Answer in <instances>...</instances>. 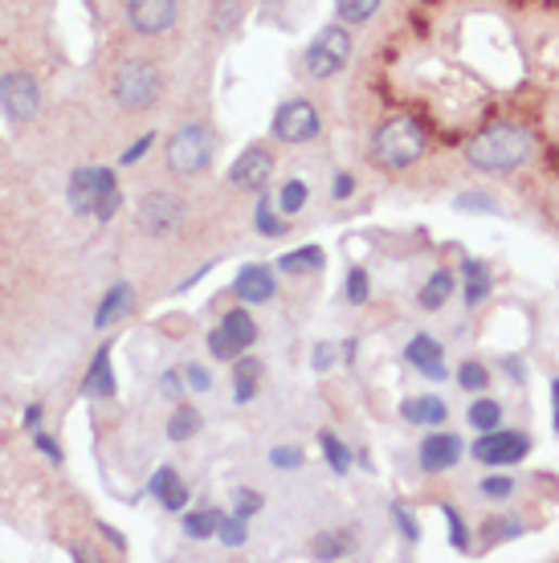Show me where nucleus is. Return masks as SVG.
<instances>
[{
  "instance_id": "obj_31",
  "label": "nucleus",
  "mask_w": 559,
  "mask_h": 563,
  "mask_svg": "<svg viewBox=\"0 0 559 563\" xmlns=\"http://www.w3.org/2000/svg\"><path fill=\"white\" fill-rule=\"evenodd\" d=\"M319 445H322V453H327V465H331L335 474H347V470H352V453H347V445H343L335 433H319Z\"/></svg>"
},
{
  "instance_id": "obj_52",
  "label": "nucleus",
  "mask_w": 559,
  "mask_h": 563,
  "mask_svg": "<svg viewBox=\"0 0 559 563\" xmlns=\"http://www.w3.org/2000/svg\"><path fill=\"white\" fill-rule=\"evenodd\" d=\"M551 425H556L559 433V375L551 380Z\"/></svg>"
},
{
  "instance_id": "obj_39",
  "label": "nucleus",
  "mask_w": 559,
  "mask_h": 563,
  "mask_svg": "<svg viewBox=\"0 0 559 563\" xmlns=\"http://www.w3.org/2000/svg\"><path fill=\"white\" fill-rule=\"evenodd\" d=\"M270 465L274 470H298L303 465V449L298 445H278L270 453Z\"/></svg>"
},
{
  "instance_id": "obj_7",
  "label": "nucleus",
  "mask_w": 559,
  "mask_h": 563,
  "mask_svg": "<svg viewBox=\"0 0 559 563\" xmlns=\"http://www.w3.org/2000/svg\"><path fill=\"white\" fill-rule=\"evenodd\" d=\"M180 221H185V205H180V196H171L164 188L148 192L136 208V225L148 238H164V233H171Z\"/></svg>"
},
{
  "instance_id": "obj_47",
  "label": "nucleus",
  "mask_w": 559,
  "mask_h": 563,
  "mask_svg": "<svg viewBox=\"0 0 559 563\" xmlns=\"http://www.w3.org/2000/svg\"><path fill=\"white\" fill-rule=\"evenodd\" d=\"M34 442H37V449H41V453H46V458L53 461V465H58V461H62V445L53 442V437H46V433H41V428H34Z\"/></svg>"
},
{
  "instance_id": "obj_55",
  "label": "nucleus",
  "mask_w": 559,
  "mask_h": 563,
  "mask_svg": "<svg viewBox=\"0 0 559 563\" xmlns=\"http://www.w3.org/2000/svg\"><path fill=\"white\" fill-rule=\"evenodd\" d=\"M507 372L514 375V380H523V368H519V359H507Z\"/></svg>"
},
{
  "instance_id": "obj_8",
  "label": "nucleus",
  "mask_w": 559,
  "mask_h": 563,
  "mask_svg": "<svg viewBox=\"0 0 559 563\" xmlns=\"http://www.w3.org/2000/svg\"><path fill=\"white\" fill-rule=\"evenodd\" d=\"M0 106H4V115L13 123H29L41 111V90H37L29 74L13 69V74L0 78Z\"/></svg>"
},
{
  "instance_id": "obj_14",
  "label": "nucleus",
  "mask_w": 559,
  "mask_h": 563,
  "mask_svg": "<svg viewBox=\"0 0 559 563\" xmlns=\"http://www.w3.org/2000/svg\"><path fill=\"white\" fill-rule=\"evenodd\" d=\"M274 273L266 266H241L238 270V282H233V294H238L241 303H270L274 298Z\"/></svg>"
},
{
  "instance_id": "obj_24",
  "label": "nucleus",
  "mask_w": 559,
  "mask_h": 563,
  "mask_svg": "<svg viewBox=\"0 0 559 563\" xmlns=\"http://www.w3.org/2000/svg\"><path fill=\"white\" fill-rule=\"evenodd\" d=\"M449 294H454V273L437 270L429 282H424V291L417 294V303H421V310H441L449 303Z\"/></svg>"
},
{
  "instance_id": "obj_26",
  "label": "nucleus",
  "mask_w": 559,
  "mask_h": 563,
  "mask_svg": "<svg viewBox=\"0 0 559 563\" xmlns=\"http://www.w3.org/2000/svg\"><path fill=\"white\" fill-rule=\"evenodd\" d=\"M217 527H220V511H213V507H201V511L185 514V535L188 539H213Z\"/></svg>"
},
{
  "instance_id": "obj_34",
  "label": "nucleus",
  "mask_w": 559,
  "mask_h": 563,
  "mask_svg": "<svg viewBox=\"0 0 559 563\" xmlns=\"http://www.w3.org/2000/svg\"><path fill=\"white\" fill-rule=\"evenodd\" d=\"M254 221H257V233H266V238H278V233H287V225H282V217L274 213V205H270V201H266V196L257 201Z\"/></svg>"
},
{
  "instance_id": "obj_27",
  "label": "nucleus",
  "mask_w": 559,
  "mask_h": 563,
  "mask_svg": "<svg viewBox=\"0 0 559 563\" xmlns=\"http://www.w3.org/2000/svg\"><path fill=\"white\" fill-rule=\"evenodd\" d=\"M287 273H315L322 270V249L319 245H303V249H290V254H282V261H278Z\"/></svg>"
},
{
  "instance_id": "obj_21",
  "label": "nucleus",
  "mask_w": 559,
  "mask_h": 563,
  "mask_svg": "<svg viewBox=\"0 0 559 563\" xmlns=\"http://www.w3.org/2000/svg\"><path fill=\"white\" fill-rule=\"evenodd\" d=\"M461 278H466V286H461V291H466V303H470V307H478V303H482V298L491 294V286H494L491 270H486L478 257L461 261Z\"/></svg>"
},
{
  "instance_id": "obj_4",
  "label": "nucleus",
  "mask_w": 559,
  "mask_h": 563,
  "mask_svg": "<svg viewBox=\"0 0 559 563\" xmlns=\"http://www.w3.org/2000/svg\"><path fill=\"white\" fill-rule=\"evenodd\" d=\"M352 62V34L343 29V25H327L315 34V41L306 46L303 53V69L310 78H331V74H340L343 66Z\"/></svg>"
},
{
  "instance_id": "obj_44",
  "label": "nucleus",
  "mask_w": 559,
  "mask_h": 563,
  "mask_svg": "<svg viewBox=\"0 0 559 563\" xmlns=\"http://www.w3.org/2000/svg\"><path fill=\"white\" fill-rule=\"evenodd\" d=\"M262 507H266V498H262V495H254V490H238V507H233L238 514H245V519H250V514H257Z\"/></svg>"
},
{
  "instance_id": "obj_42",
  "label": "nucleus",
  "mask_w": 559,
  "mask_h": 563,
  "mask_svg": "<svg viewBox=\"0 0 559 563\" xmlns=\"http://www.w3.org/2000/svg\"><path fill=\"white\" fill-rule=\"evenodd\" d=\"M514 535H523V523H519V519H503V523H491V527H486V539H491V543H498V539H514Z\"/></svg>"
},
{
  "instance_id": "obj_20",
  "label": "nucleus",
  "mask_w": 559,
  "mask_h": 563,
  "mask_svg": "<svg viewBox=\"0 0 559 563\" xmlns=\"http://www.w3.org/2000/svg\"><path fill=\"white\" fill-rule=\"evenodd\" d=\"M82 388L90 396H115V372H111V347L94 351L90 359V372H86Z\"/></svg>"
},
{
  "instance_id": "obj_45",
  "label": "nucleus",
  "mask_w": 559,
  "mask_h": 563,
  "mask_svg": "<svg viewBox=\"0 0 559 563\" xmlns=\"http://www.w3.org/2000/svg\"><path fill=\"white\" fill-rule=\"evenodd\" d=\"M160 393L171 396V400H180V393H185V372H164L160 375Z\"/></svg>"
},
{
  "instance_id": "obj_35",
  "label": "nucleus",
  "mask_w": 559,
  "mask_h": 563,
  "mask_svg": "<svg viewBox=\"0 0 559 563\" xmlns=\"http://www.w3.org/2000/svg\"><path fill=\"white\" fill-rule=\"evenodd\" d=\"M458 384H461V388H470V393H482V388L491 384V372H486V363H478V359L461 363V368H458Z\"/></svg>"
},
{
  "instance_id": "obj_6",
  "label": "nucleus",
  "mask_w": 559,
  "mask_h": 563,
  "mask_svg": "<svg viewBox=\"0 0 559 563\" xmlns=\"http://www.w3.org/2000/svg\"><path fill=\"white\" fill-rule=\"evenodd\" d=\"M319 131H322V123L310 99H290V103H282L278 115H274V139H278V143H310Z\"/></svg>"
},
{
  "instance_id": "obj_40",
  "label": "nucleus",
  "mask_w": 559,
  "mask_h": 563,
  "mask_svg": "<svg viewBox=\"0 0 559 563\" xmlns=\"http://www.w3.org/2000/svg\"><path fill=\"white\" fill-rule=\"evenodd\" d=\"M208 356L213 359H233L238 356V343L229 340V335H225V331H208Z\"/></svg>"
},
{
  "instance_id": "obj_23",
  "label": "nucleus",
  "mask_w": 559,
  "mask_h": 563,
  "mask_svg": "<svg viewBox=\"0 0 559 563\" xmlns=\"http://www.w3.org/2000/svg\"><path fill=\"white\" fill-rule=\"evenodd\" d=\"M123 205V192H119V180H115V171L111 168H99V208H94V217L99 221H111Z\"/></svg>"
},
{
  "instance_id": "obj_15",
  "label": "nucleus",
  "mask_w": 559,
  "mask_h": 563,
  "mask_svg": "<svg viewBox=\"0 0 559 563\" xmlns=\"http://www.w3.org/2000/svg\"><path fill=\"white\" fill-rule=\"evenodd\" d=\"M69 208L78 213V217H94V208H99V168H78L69 176Z\"/></svg>"
},
{
  "instance_id": "obj_28",
  "label": "nucleus",
  "mask_w": 559,
  "mask_h": 563,
  "mask_svg": "<svg viewBox=\"0 0 559 563\" xmlns=\"http://www.w3.org/2000/svg\"><path fill=\"white\" fill-rule=\"evenodd\" d=\"M380 4H384V0H335L343 25H364V21H372L376 13H380Z\"/></svg>"
},
{
  "instance_id": "obj_5",
  "label": "nucleus",
  "mask_w": 559,
  "mask_h": 563,
  "mask_svg": "<svg viewBox=\"0 0 559 563\" xmlns=\"http://www.w3.org/2000/svg\"><path fill=\"white\" fill-rule=\"evenodd\" d=\"M208 159H213V139L201 123H185L168 139V168L176 176H196V171L208 168Z\"/></svg>"
},
{
  "instance_id": "obj_18",
  "label": "nucleus",
  "mask_w": 559,
  "mask_h": 563,
  "mask_svg": "<svg viewBox=\"0 0 559 563\" xmlns=\"http://www.w3.org/2000/svg\"><path fill=\"white\" fill-rule=\"evenodd\" d=\"M262 359L254 356H241L238 363H233V396H238V405H250L257 396V388H262Z\"/></svg>"
},
{
  "instance_id": "obj_32",
  "label": "nucleus",
  "mask_w": 559,
  "mask_h": 563,
  "mask_svg": "<svg viewBox=\"0 0 559 563\" xmlns=\"http://www.w3.org/2000/svg\"><path fill=\"white\" fill-rule=\"evenodd\" d=\"M196 428H201V417H196L192 409H176V412H171V421H168V437H171V442H188Z\"/></svg>"
},
{
  "instance_id": "obj_51",
  "label": "nucleus",
  "mask_w": 559,
  "mask_h": 563,
  "mask_svg": "<svg viewBox=\"0 0 559 563\" xmlns=\"http://www.w3.org/2000/svg\"><path fill=\"white\" fill-rule=\"evenodd\" d=\"M352 192H356V180H352L347 171H340V176H335V196H340V201H347Z\"/></svg>"
},
{
  "instance_id": "obj_17",
  "label": "nucleus",
  "mask_w": 559,
  "mask_h": 563,
  "mask_svg": "<svg viewBox=\"0 0 559 563\" xmlns=\"http://www.w3.org/2000/svg\"><path fill=\"white\" fill-rule=\"evenodd\" d=\"M401 417H405L408 425H441L449 409H445V400L441 396H408L405 405H401Z\"/></svg>"
},
{
  "instance_id": "obj_16",
  "label": "nucleus",
  "mask_w": 559,
  "mask_h": 563,
  "mask_svg": "<svg viewBox=\"0 0 559 563\" xmlns=\"http://www.w3.org/2000/svg\"><path fill=\"white\" fill-rule=\"evenodd\" d=\"M131 307H136V291L127 286V282H115L111 291H106V298L99 303V310H94V327H111L115 319H123V315H131Z\"/></svg>"
},
{
  "instance_id": "obj_56",
  "label": "nucleus",
  "mask_w": 559,
  "mask_h": 563,
  "mask_svg": "<svg viewBox=\"0 0 559 563\" xmlns=\"http://www.w3.org/2000/svg\"><path fill=\"white\" fill-rule=\"evenodd\" d=\"M266 4H282V0H266Z\"/></svg>"
},
{
  "instance_id": "obj_10",
  "label": "nucleus",
  "mask_w": 559,
  "mask_h": 563,
  "mask_svg": "<svg viewBox=\"0 0 559 563\" xmlns=\"http://www.w3.org/2000/svg\"><path fill=\"white\" fill-rule=\"evenodd\" d=\"M180 4L176 0H127V25L139 37H160L176 25Z\"/></svg>"
},
{
  "instance_id": "obj_36",
  "label": "nucleus",
  "mask_w": 559,
  "mask_h": 563,
  "mask_svg": "<svg viewBox=\"0 0 559 563\" xmlns=\"http://www.w3.org/2000/svg\"><path fill=\"white\" fill-rule=\"evenodd\" d=\"M441 514H445V527H449V547L454 551H470V530L461 523V514L454 507H441Z\"/></svg>"
},
{
  "instance_id": "obj_25",
  "label": "nucleus",
  "mask_w": 559,
  "mask_h": 563,
  "mask_svg": "<svg viewBox=\"0 0 559 563\" xmlns=\"http://www.w3.org/2000/svg\"><path fill=\"white\" fill-rule=\"evenodd\" d=\"M466 421H470L478 433H491V428H498V421H503V405H498L494 396H482V400H474V405H470Z\"/></svg>"
},
{
  "instance_id": "obj_30",
  "label": "nucleus",
  "mask_w": 559,
  "mask_h": 563,
  "mask_svg": "<svg viewBox=\"0 0 559 563\" xmlns=\"http://www.w3.org/2000/svg\"><path fill=\"white\" fill-rule=\"evenodd\" d=\"M352 551V535H319L315 543H310V555L315 560H343Z\"/></svg>"
},
{
  "instance_id": "obj_2",
  "label": "nucleus",
  "mask_w": 559,
  "mask_h": 563,
  "mask_svg": "<svg viewBox=\"0 0 559 563\" xmlns=\"http://www.w3.org/2000/svg\"><path fill=\"white\" fill-rule=\"evenodd\" d=\"M424 148H429V131L412 115H392V119H384L376 127L372 136V159L389 171L412 168L424 155Z\"/></svg>"
},
{
  "instance_id": "obj_29",
  "label": "nucleus",
  "mask_w": 559,
  "mask_h": 563,
  "mask_svg": "<svg viewBox=\"0 0 559 563\" xmlns=\"http://www.w3.org/2000/svg\"><path fill=\"white\" fill-rule=\"evenodd\" d=\"M306 196H310V188H306L303 180H287V184H282V192H278V213H282V217L303 213Z\"/></svg>"
},
{
  "instance_id": "obj_50",
  "label": "nucleus",
  "mask_w": 559,
  "mask_h": 563,
  "mask_svg": "<svg viewBox=\"0 0 559 563\" xmlns=\"http://www.w3.org/2000/svg\"><path fill=\"white\" fill-rule=\"evenodd\" d=\"M458 208H482V213H494L491 196H458Z\"/></svg>"
},
{
  "instance_id": "obj_54",
  "label": "nucleus",
  "mask_w": 559,
  "mask_h": 563,
  "mask_svg": "<svg viewBox=\"0 0 559 563\" xmlns=\"http://www.w3.org/2000/svg\"><path fill=\"white\" fill-rule=\"evenodd\" d=\"M69 555H74V560H94V555H90V547H69Z\"/></svg>"
},
{
  "instance_id": "obj_43",
  "label": "nucleus",
  "mask_w": 559,
  "mask_h": 563,
  "mask_svg": "<svg viewBox=\"0 0 559 563\" xmlns=\"http://www.w3.org/2000/svg\"><path fill=\"white\" fill-rule=\"evenodd\" d=\"M185 380H188V388H192V393H208V384H213V375L204 372L201 363H188Z\"/></svg>"
},
{
  "instance_id": "obj_46",
  "label": "nucleus",
  "mask_w": 559,
  "mask_h": 563,
  "mask_svg": "<svg viewBox=\"0 0 559 563\" xmlns=\"http://www.w3.org/2000/svg\"><path fill=\"white\" fill-rule=\"evenodd\" d=\"M392 519L401 523V530H405L408 543H417V539H421V530H417V523H412V514H408L405 507H392Z\"/></svg>"
},
{
  "instance_id": "obj_9",
  "label": "nucleus",
  "mask_w": 559,
  "mask_h": 563,
  "mask_svg": "<svg viewBox=\"0 0 559 563\" xmlns=\"http://www.w3.org/2000/svg\"><path fill=\"white\" fill-rule=\"evenodd\" d=\"M526 453H531V442H526V433H514V428H491L474 445V458L482 465H514Z\"/></svg>"
},
{
  "instance_id": "obj_19",
  "label": "nucleus",
  "mask_w": 559,
  "mask_h": 563,
  "mask_svg": "<svg viewBox=\"0 0 559 563\" xmlns=\"http://www.w3.org/2000/svg\"><path fill=\"white\" fill-rule=\"evenodd\" d=\"M152 495L160 498V507H164V511H185L188 507V486L180 482L176 470H160V474H155Z\"/></svg>"
},
{
  "instance_id": "obj_3",
  "label": "nucleus",
  "mask_w": 559,
  "mask_h": 563,
  "mask_svg": "<svg viewBox=\"0 0 559 563\" xmlns=\"http://www.w3.org/2000/svg\"><path fill=\"white\" fill-rule=\"evenodd\" d=\"M160 90H164V78H160L155 62H148V57H127V62H119L115 78H111V94H115V103L127 106V111H148V106H155Z\"/></svg>"
},
{
  "instance_id": "obj_1",
  "label": "nucleus",
  "mask_w": 559,
  "mask_h": 563,
  "mask_svg": "<svg viewBox=\"0 0 559 563\" xmlns=\"http://www.w3.org/2000/svg\"><path fill=\"white\" fill-rule=\"evenodd\" d=\"M531 152H535V139H531V131H523L519 123H491V127H482V131L466 143L470 168L494 171V176L523 168L526 159H531Z\"/></svg>"
},
{
  "instance_id": "obj_11",
  "label": "nucleus",
  "mask_w": 559,
  "mask_h": 563,
  "mask_svg": "<svg viewBox=\"0 0 559 563\" xmlns=\"http://www.w3.org/2000/svg\"><path fill=\"white\" fill-rule=\"evenodd\" d=\"M274 171V155L266 148H245L241 159L229 168V184L233 188H245V192H257V188H266Z\"/></svg>"
},
{
  "instance_id": "obj_48",
  "label": "nucleus",
  "mask_w": 559,
  "mask_h": 563,
  "mask_svg": "<svg viewBox=\"0 0 559 563\" xmlns=\"http://www.w3.org/2000/svg\"><path fill=\"white\" fill-rule=\"evenodd\" d=\"M331 363H335V347H331V343H319V347H315V359H310V368H315V372H327Z\"/></svg>"
},
{
  "instance_id": "obj_49",
  "label": "nucleus",
  "mask_w": 559,
  "mask_h": 563,
  "mask_svg": "<svg viewBox=\"0 0 559 563\" xmlns=\"http://www.w3.org/2000/svg\"><path fill=\"white\" fill-rule=\"evenodd\" d=\"M148 148H152V136L136 139V143H131V148H127V152H123V164H127V168H131V164H139V159H143V155H148Z\"/></svg>"
},
{
  "instance_id": "obj_13",
  "label": "nucleus",
  "mask_w": 559,
  "mask_h": 563,
  "mask_svg": "<svg viewBox=\"0 0 559 563\" xmlns=\"http://www.w3.org/2000/svg\"><path fill=\"white\" fill-rule=\"evenodd\" d=\"M405 359L421 375H429V380H445V347H441L433 335H417V340H408Z\"/></svg>"
},
{
  "instance_id": "obj_38",
  "label": "nucleus",
  "mask_w": 559,
  "mask_h": 563,
  "mask_svg": "<svg viewBox=\"0 0 559 563\" xmlns=\"http://www.w3.org/2000/svg\"><path fill=\"white\" fill-rule=\"evenodd\" d=\"M368 294H372V282H368V273L356 266V270L347 273V303L359 307V303H368Z\"/></svg>"
},
{
  "instance_id": "obj_41",
  "label": "nucleus",
  "mask_w": 559,
  "mask_h": 563,
  "mask_svg": "<svg viewBox=\"0 0 559 563\" xmlns=\"http://www.w3.org/2000/svg\"><path fill=\"white\" fill-rule=\"evenodd\" d=\"M482 495L486 498H510L514 495V478H507V474H491V478L482 482Z\"/></svg>"
},
{
  "instance_id": "obj_33",
  "label": "nucleus",
  "mask_w": 559,
  "mask_h": 563,
  "mask_svg": "<svg viewBox=\"0 0 559 563\" xmlns=\"http://www.w3.org/2000/svg\"><path fill=\"white\" fill-rule=\"evenodd\" d=\"M217 535H220V543H225V547H241V543H245V535H250V530H245V514L233 511V514H229V519L220 514Z\"/></svg>"
},
{
  "instance_id": "obj_12",
  "label": "nucleus",
  "mask_w": 559,
  "mask_h": 563,
  "mask_svg": "<svg viewBox=\"0 0 559 563\" xmlns=\"http://www.w3.org/2000/svg\"><path fill=\"white\" fill-rule=\"evenodd\" d=\"M461 453H466L461 437H454V433H433V437L421 442V470L424 474H445V470L458 465Z\"/></svg>"
},
{
  "instance_id": "obj_53",
  "label": "nucleus",
  "mask_w": 559,
  "mask_h": 563,
  "mask_svg": "<svg viewBox=\"0 0 559 563\" xmlns=\"http://www.w3.org/2000/svg\"><path fill=\"white\" fill-rule=\"evenodd\" d=\"M25 425H29V428L41 425V405H34V409H25Z\"/></svg>"
},
{
  "instance_id": "obj_37",
  "label": "nucleus",
  "mask_w": 559,
  "mask_h": 563,
  "mask_svg": "<svg viewBox=\"0 0 559 563\" xmlns=\"http://www.w3.org/2000/svg\"><path fill=\"white\" fill-rule=\"evenodd\" d=\"M238 21H241L238 0H217V4H213V29H217V34H229Z\"/></svg>"
},
{
  "instance_id": "obj_22",
  "label": "nucleus",
  "mask_w": 559,
  "mask_h": 563,
  "mask_svg": "<svg viewBox=\"0 0 559 563\" xmlns=\"http://www.w3.org/2000/svg\"><path fill=\"white\" fill-rule=\"evenodd\" d=\"M220 331L238 343V351H245V347L257 343V323L250 319V310H229V315L220 319Z\"/></svg>"
}]
</instances>
